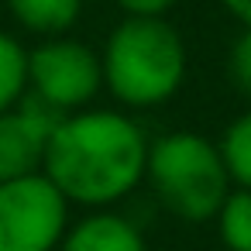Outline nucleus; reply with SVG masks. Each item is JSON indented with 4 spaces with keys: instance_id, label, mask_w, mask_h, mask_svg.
<instances>
[{
    "instance_id": "1",
    "label": "nucleus",
    "mask_w": 251,
    "mask_h": 251,
    "mask_svg": "<svg viewBox=\"0 0 251 251\" xmlns=\"http://www.w3.org/2000/svg\"><path fill=\"white\" fill-rule=\"evenodd\" d=\"M148 138L124 110L86 107L59 117L49 134L42 172L69 206L110 210L145 182Z\"/></svg>"
},
{
    "instance_id": "2",
    "label": "nucleus",
    "mask_w": 251,
    "mask_h": 251,
    "mask_svg": "<svg viewBox=\"0 0 251 251\" xmlns=\"http://www.w3.org/2000/svg\"><path fill=\"white\" fill-rule=\"evenodd\" d=\"M103 90L127 110L169 103L189 69L186 42L165 18H124L100 49Z\"/></svg>"
},
{
    "instance_id": "3",
    "label": "nucleus",
    "mask_w": 251,
    "mask_h": 251,
    "mask_svg": "<svg viewBox=\"0 0 251 251\" xmlns=\"http://www.w3.org/2000/svg\"><path fill=\"white\" fill-rule=\"evenodd\" d=\"M145 179L155 200L186 224L213 220L224 196L230 193V176L217 141L196 131H169L148 141Z\"/></svg>"
},
{
    "instance_id": "4",
    "label": "nucleus",
    "mask_w": 251,
    "mask_h": 251,
    "mask_svg": "<svg viewBox=\"0 0 251 251\" xmlns=\"http://www.w3.org/2000/svg\"><path fill=\"white\" fill-rule=\"evenodd\" d=\"M100 90V52H93L86 42L59 35L42 38V45L28 49V97H35L59 117L86 110Z\"/></svg>"
},
{
    "instance_id": "5",
    "label": "nucleus",
    "mask_w": 251,
    "mask_h": 251,
    "mask_svg": "<svg viewBox=\"0 0 251 251\" xmlns=\"http://www.w3.org/2000/svg\"><path fill=\"white\" fill-rule=\"evenodd\" d=\"M69 200L45 172L0 182V251H59Z\"/></svg>"
},
{
    "instance_id": "6",
    "label": "nucleus",
    "mask_w": 251,
    "mask_h": 251,
    "mask_svg": "<svg viewBox=\"0 0 251 251\" xmlns=\"http://www.w3.org/2000/svg\"><path fill=\"white\" fill-rule=\"evenodd\" d=\"M55 124H59V114L28 93L21 103L0 114V182L42 172L45 145Z\"/></svg>"
},
{
    "instance_id": "7",
    "label": "nucleus",
    "mask_w": 251,
    "mask_h": 251,
    "mask_svg": "<svg viewBox=\"0 0 251 251\" xmlns=\"http://www.w3.org/2000/svg\"><path fill=\"white\" fill-rule=\"evenodd\" d=\"M59 251H148L141 227L117 210H90L73 220Z\"/></svg>"
},
{
    "instance_id": "8",
    "label": "nucleus",
    "mask_w": 251,
    "mask_h": 251,
    "mask_svg": "<svg viewBox=\"0 0 251 251\" xmlns=\"http://www.w3.org/2000/svg\"><path fill=\"white\" fill-rule=\"evenodd\" d=\"M4 4L11 18L38 38L69 35L83 18V0H4Z\"/></svg>"
},
{
    "instance_id": "9",
    "label": "nucleus",
    "mask_w": 251,
    "mask_h": 251,
    "mask_svg": "<svg viewBox=\"0 0 251 251\" xmlns=\"http://www.w3.org/2000/svg\"><path fill=\"white\" fill-rule=\"evenodd\" d=\"M217 148H220L224 169H227V176H230V186L251 189V107L241 110V114L224 127Z\"/></svg>"
},
{
    "instance_id": "10",
    "label": "nucleus",
    "mask_w": 251,
    "mask_h": 251,
    "mask_svg": "<svg viewBox=\"0 0 251 251\" xmlns=\"http://www.w3.org/2000/svg\"><path fill=\"white\" fill-rule=\"evenodd\" d=\"M213 224H217V237L227 251H251V189L230 186Z\"/></svg>"
},
{
    "instance_id": "11",
    "label": "nucleus",
    "mask_w": 251,
    "mask_h": 251,
    "mask_svg": "<svg viewBox=\"0 0 251 251\" xmlns=\"http://www.w3.org/2000/svg\"><path fill=\"white\" fill-rule=\"evenodd\" d=\"M25 93H28V49L14 35L0 31V114L21 103Z\"/></svg>"
},
{
    "instance_id": "12",
    "label": "nucleus",
    "mask_w": 251,
    "mask_h": 251,
    "mask_svg": "<svg viewBox=\"0 0 251 251\" xmlns=\"http://www.w3.org/2000/svg\"><path fill=\"white\" fill-rule=\"evenodd\" d=\"M227 73L237 93L251 100V28H241V35L234 38L230 55H227Z\"/></svg>"
},
{
    "instance_id": "13",
    "label": "nucleus",
    "mask_w": 251,
    "mask_h": 251,
    "mask_svg": "<svg viewBox=\"0 0 251 251\" xmlns=\"http://www.w3.org/2000/svg\"><path fill=\"white\" fill-rule=\"evenodd\" d=\"M179 0H117L124 18H165Z\"/></svg>"
},
{
    "instance_id": "14",
    "label": "nucleus",
    "mask_w": 251,
    "mask_h": 251,
    "mask_svg": "<svg viewBox=\"0 0 251 251\" xmlns=\"http://www.w3.org/2000/svg\"><path fill=\"white\" fill-rule=\"evenodd\" d=\"M217 4H220L241 28H251V0H217Z\"/></svg>"
}]
</instances>
